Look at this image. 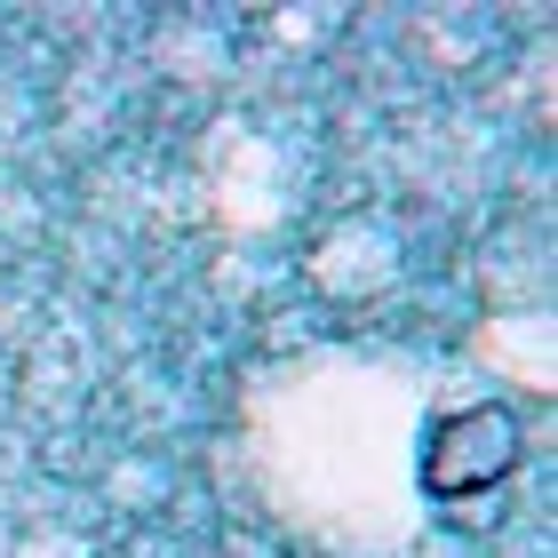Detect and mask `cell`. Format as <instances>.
Returning <instances> with one entry per match:
<instances>
[{"label":"cell","instance_id":"1","mask_svg":"<svg viewBox=\"0 0 558 558\" xmlns=\"http://www.w3.org/2000/svg\"><path fill=\"white\" fill-rule=\"evenodd\" d=\"M519 463V423L502 408H471V415H447L439 430H430V454H423V487L454 502L471 487H495L502 471Z\"/></svg>","mask_w":558,"mask_h":558}]
</instances>
